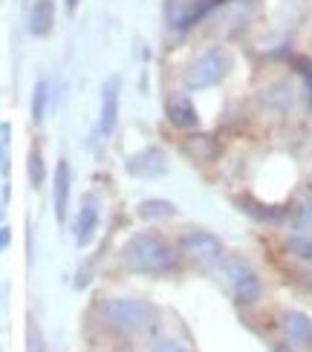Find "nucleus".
<instances>
[{"mask_svg":"<svg viewBox=\"0 0 312 352\" xmlns=\"http://www.w3.org/2000/svg\"><path fill=\"white\" fill-rule=\"evenodd\" d=\"M301 76L306 81V90H309V98H312V61H301Z\"/></svg>","mask_w":312,"mask_h":352,"instance_id":"obj_22","label":"nucleus"},{"mask_svg":"<svg viewBox=\"0 0 312 352\" xmlns=\"http://www.w3.org/2000/svg\"><path fill=\"white\" fill-rule=\"evenodd\" d=\"M0 159H3V156H0Z\"/></svg>","mask_w":312,"mask_h":352,"instance_id":"obj_27","label":"nucleus"},{"mask_svg":"<svg viewBox=\"0 0 312 352\" xmlns=\"http://www.w3.org/2000/svg\"><path fill=\"white\" fill-rule=\"evenodd\" d=\"M0 219H3V205H0Z\"/></svg>","mask_w":312,"mask_h":352,"instance_id":"obj_26","label":"nucleus"},{"mask_svg":"<svg viewBox=\"0 0 312 352\" xmlns=\"http://www.w3.org/2000/svg\"><path fill=\"white\" fill-rule=\"evenodd\" d=\"M287 248L298 257V260H309L312 263V234H292V237L287 240Z\"/></svg>","mask_w":312,"mask_h":352,"instance_id":"obj_17","label":"nucleus"},{"mask_svg":"<svg viewBox=\"0 0 312 352\" xmlns=\"http://www.w3.org/2000/svg\"><path fill=\"white\" fill-rule=\"evenodd\" d=\"M72 231H76V243H79L81 248L93 243L96 231H98V208H96L93 199H84V205H81V211H79V217H76V226H72Z\"/></svg>","mask_w":312,"mask_h":352,"instance_id":"obj_10","label":"nucleus"},{"mask_svg":"<svg viewBox=\"0 0 312 352\" xmlns=\"http://www.w3.org/2000/svg\"><path fill=\"white\" fill-rule=\"evenodd\" d=\"M26 176H29V185H32V188H41L43 179H47V165H43L41 148L29 151V156H26Z\"/></svg>","mask_w":312,"mask_h":352,"instance_id":"obj_14","label":"nucleus"},{"mask_svg":"<svg viewBox=\"0 0 312 352\" xmlns=\"http://www.w3.org/2000/svg\"><path fill=\"white\" fill-rule=\"evenodd\" d=\"M168 116H171V124H174V127H183V130L200 124L197 107L191 104L188 96H176V98L171 101V107H168Z\"/></svg>","mask_w":312,"mask_h":352,"instance_id":"obj_12","label":"nucleus"},{"mask_svg":"<svg viewBox=\"0 0 312 352\" xmlns=\"http://www.w3.org/2000/svg\"><path fill=\"white\" fill-rule=\"evenodd\" d=\"M64 3H67V12H76V9H79V3H81V0H64Z\"/></svg>","mask_w":312,"mask_h":352,"instance_id":"obj_24","label":"nucleus"},{"mask_svg":"<svg viewBox=\"0 0 312 352\" xmlns=\"http://www.w3.org/2000/svg\"><path fill=\"white\" fill-rule=\"evenodd\" d=\"M55 29V3L52 0H35L29 9V32L35 38H47Z\"/></svg>","mask_w":312,"mask_h":352,"instance_id":"obj_11","label":"nucleus"},{"mask_svg":"<svg viewBox=\"0 0 312 352\" xmlns=\"http://www.w3.org/2000/svg\"><path fill=\"white\" fill-rule=\"evenodd\" d=\"M122 260L136 274H168L180 266V254L156 234H136V237H130L122 248Z\"/></svg>","mask_w":312,"mask_h":352,"instance_id":"obj_1","label":"nucleus"},{"mask_svg":"<svg viewBox=\"0 0 312 352\" xmlns=\"http://www.w3.org/2000/svg\"><path fill=\"white\" fill-rule=\"evenodd\" d=\"M205 148H214V142H211V136H194L188 142V151L194 153L200 162H211V159L217 156V153H211V151H205Z\"/></svg>","mask_w":312,"mask_h":352,"instance_id":"obj_18","label":"nucleus"},{"mask_svg":"<svg viewBox=\"0 0 312 352\" xmlns=\"http://www.w3.org/2000/svg\"><path fill=\"white\" fill-rule=\"evenodd\" d=\"M9 240H12V234H9V228H0V252L9 245Z\"/></svg>","mask_w":312,"mask_h":352,"instance_id":"obj_23","label":"nucleus"},{"mask_svg":"<svg viewBox=\"0 0 312 352\" xmlns=\"http://www.w3.org/2000/svg\"><path fill=\"white\" fill-rule=\"evenodd\" d=\"M284 332L289 344H295V349H312V320L309 315L298 312V309H289L284 315Z\"/></svg>","mask_w":312,"mask_h":352,"instance_id":"obj_9","label":"nucleus"},{"mask_svg":"<svg viewBox=\"0 0 312 352\" xmlns=\"http://www.w3.org/2000/svg\"><path fill=\"white\" fill-rule=\"evenodd\" d=\"M118 93H122V78L113 76L104 81L101 90V116H98V130L101 136H110L118 124Z\"/></svg>","mask_w":312,"mask_h":352,"instance_id":"obj_7","label":"nucleus"},{"mask_svg":"<svg viewBox=\"0 0 312 352\" xmlns=\"http://www.w3.org/2000/svg\"><path fill=\"white\" fill-rule=\"evenodd\" d=\"M47 101H50V84L47 81H38L35 84V93H32V122L41 124L43 116H47Z\"/></svg>","mask_w":312,"mask_h":352,"instance_id":"obj_15","label":"nucleus"},{"mask_svg":"<svg viewBox=\"0 0 312 352\" xmlns=\"http://www.w3.org/2000/svg\"><path fill=\"white\" fill-rule=\"evenodd\" d=\"M101 309L113 327L125 329V332L142 335L147 329H154V324H156V309L151 303L136 300V298H110Z\"/></svg>","mask_w":312,"mask_h":352,"instance_id":"obj_2","label":"nucleus"},{"mask_svg":"<svg viewBox=\"0 0 312 352\" xmlns=\"http://www.w3.org/2000/svg\"><path fill=\"white\" fill-rule=\"evenodd\" d=\"M154 352H188V346L183 341H174V338H165L154 346Z\"/></svg>","mask_w":312,"mask_h":352,"instance_id":"obj_21","label":"nucleus"},{"mask_svg":"<svg viewBox=\"0 0 312 352\" xmlns=\"http://www.w3.org/2000/svg\"><path fill=\"white\" fill-rule=\"evenodd\" d=\"M243 205H246L243 208L246 214L263 219V223H278V219H284V208H269V205H260L255 199H243Z\"/></svg>","mask_w":312,"mask_h":352,"instance_id":"obj_16","label":"nucleus"},{"mask_svg":"<svg viewBox=\"0 0 312 352\" xmlns=\"http://www.w3.org/2000/svg\"><path fill=\"white\" fill-rule=\"evenodd\" d=\"M275 352H292L289 346H275Z\"/></svg>","mask_w":312,"mask_h":352,"instance_id":"obj_25","label":"nucleus"},{"mask_svg":"<svg viewBox=\"0 0 312 352\" xmlns=\"http://www.w3.org/2000/svg\"><path fill=\"white\" fill-rule=\"evenodd\" d=\"M26 344H29V352H43V338L35 327V320H29V329H26Z\"/></svg>","mask_w":312,"mask_h":352,"instance_id":"obj_20","label":"nucleus"},{"mask_svg":"<svg viewBox=\"0 0 312 352\" xmlns=\"http://www.w3.org/2000/svg\"><path fill=\"white\" fill-rule=\"evenodd\" d=\"M125 170L130 176H139V179H156V176L168 173V156L162 153L159 148H145L139 153H133L127 159Z\"/></svg>","mask_w":312,"mask_h":352,"instance_id":"obj_6","label":"nucleus"},{"mask_svg":"<svg viewBox=\"0 0 312 352\" xmlns=\"http://www.w3.org/2000/svg\"><path fill=\"white\" fill-rule=\"evenodd\" d=\"M295 228L298 231H312V194L298 205V211H295Z\"/></svg>","mask_w":312,"mask_h":352,"instance_id":"obj_19","label":"nucleus"},{"mask_svg":"<svg viewBox=\"0 0 312 352\" xmlns=\"http://www.w3.org/2000/svg\"><path fill=\"white\" fill-rule=\"evenodd\" d=\"M220 263H222V277H226L229 289L234 292V298L240 303H255L263 292L258 272L243 257H222Z\"/></svg>","mask_w":312,"mask_h":352,"instance_id":"obj_4","label":"nucleus"},{"mask_svg":"<svg viewBox=\"0 0 312 352\" xmlns=\"http://www.w3.org/2000/svg\"><path fill=\"white\" fill-rule=\"evenodd\" d=\"M139 217L142 219H171L176 217V205L168 199H145L139 202Z\"/></svg>","mask_w":312,"mask_h":352,"instance_id":"obj_13","label":"nucleus"},{"mask_svg":"<svg viewBox=\"0 0 312 352\" xmlns=\"http://www.w3.org/2000/svg\"><path fill=\"white\" fill-rule=\"evenodd\" d=\"M0 352H3V349H0Z\"/></svg>","mask_w":312,"mask_h":352,"instance_id":"obj_28","label":"nucleus"},{"mask_svg":"<svg viewBox=\"0 0 312 352\" xmlns=\"http://www.w3.org/2000/svg\"><path fill=\"white\" fill-rule=\"evenodd\" d=\"M70 182H72L70 162L61 159V162L55 165V173H52V205H55V219L58 223H64L67 211H70Z\"/></svg>","mask_w":312,"mask_h":352,"instance_id":"obj_8","label":"nucleus"},{"mask_svg":"<svg viewBox=\"0 0 312 352\" xmlns=\"http://www.w3.org/2000/svg\"><path fill=\"white\" fill-rule=\"evenodd\" d=\"M183 252L191 260L205 263V266L220 263L222 257H226V252H222V243L214 237V234H208V231H188L183 237Z\"/></svg>","mask_w":312,"mask_h":352,"instance_id":"obj_5","label":"nucleus"},{"mask_svg":"<svg viewBox=\"0 0 312 352\" xmlns=\"http://www.w3.org/2000/svg\"><path fill=\"white\" fill-rule=\"evenodd\" d=\"M229 69H231V58L226 52L208 50L188 67L185 84H188V90H208V87H217L222 78H226Z\"/></svg>","mask_w":312,"mask_h":352,"instance_id":"obj_3","label":"nucleus"}]
</instances>
